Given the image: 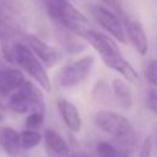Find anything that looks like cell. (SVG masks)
I'll return each mask as SVG.
<instances>
[{
  "label": "cell",
  "instance_id": "obj_1",
  "mask_svg": "<svg viewBox=\"0 0 157 157\" xmlns=\"http://www.w3.org/2000/svg\"><path fill=\"white\" fill-rule=\"evenodd\" d=\"M94 124L102 131L113 136L123 150H131L135 146V134L130 121L121 114L112 110H101L96 113Z\"/></svg>",
  "mask_w": 157,
  "mask_h": 157
},
{
  "label": "cell",
  "instance_id": "obj_2",
  "mask_svg": "<svg viewBox=\"0 0 157 157\" xmlns=\"http://www.w3.org/2000/svg\"><path fill=\"white\" fill-rule=\"evenodd\" d=\"M43 4L49 17L64 28L80 36L87 29V17L69 0H43Z\"/></svg>",
  "mask_w": 157,
  "mask_h": 157
},
{
  "label": "cell",
  "instance_id": "obj_3",
  "mask_svg": "<svg viewBox=\"0 0 157 157\" xmlns=\"http://www.w3.org/2000/svg\"><path fill=\"white\" fill-rule=\"evenodd\" d=\"M15 63H17L31 77H33L39 86L49 92L50 80L43 66V63L36 56V54L23 43H17L15 48Z\"/></svg>",
  "mask_w": 157,
  "mask_h": 157
},
{
  "label": "cell",
  "instance_id": "obj_4",
  "mask_svg": "<svg viewBox=\"0 0 157 157\" xmlns=\"http://www.w3.org/2000/svg\"><path fill=\"white\" fill-rule=\"evenodd\" d=\"M94 65V56L87 54L72 63L64 65L58 72V83L61 87L70 88L83 82L92 71Z\"/></svg>",
  "mask_w": 157,
  "mask_h": 157
},
{
  "label": "cell",
  "instance_id": "obj_5",
  "mask_svg": "<svg viewBox=\"0 0 157 157\" xmlns=\"http://www.w3.org/2000/svg\"><path fill=\"white\" fill-rule=\"evenodd\" d=\"M90 12L92 17L96 20V22L104 28L109 34H112L115 39H118L121 43L126 42V34L123 27V23L120 22L117 13L110 11L109 9H105L103 6L93 5L90 9Z\"/></svg>",
  "mask_w": 157,
  "mask_h": 157
},
{
  "label": "cell",
  "instance_id": "obj_6",
  "mask_svg": "<svg viewBox=\"0 0 157 157\" xmlns=\"http://www.w3.org/2000/svg\"><path fill=\"white\" fill-rule=\"evenodd\" d=\"M25 42H26V45L36 54V56L47 67L55 66L63 59V54L58 48L49 45L48 43H45L44 40H42L36 36H31V34L26 36Z\"/></svg>",
  "mask_w": 157,
  "mask_h": 157
},
{
  "label": "cell",
  "instance_id": "obj_7",
  "mask_svg": "<svg viewBox=\"0 0 157 157\" xmlns=\"http://www.w3.org/2000/svg\"><path fill=\"white\" fill-rule=\"evenodd\" d=\"M81 36L99 53L102 59L121 54L117 43L107 34H103V33H99L96 31H91V29H86Z\"/></svg>",
  "mask_w": 157,
  "mask_h": 157
},
{
  "label": "cell",
  "instance_id": "obj_8",
  "mask_svg": "<svg viewBox=\"0 0 157 157\" xmlns=\"http://www.w3.org/2000/svg\"><path fill=\"white\" fill-rule=\"evenodd\" d=\"M124 26L130 43L139 52V54L145 55L148 50V39L144 26L137 20H132L129 17H124Z\"/></svg>",
  "mask_w": 157,
  "mask_h": 157
},
{
  "label": "cell",
  "instance_id": "obj_9",
  "mask_svg": "<svg viewBox=\"0 0 157 157\" xmlns=\"http://www.w3.org/2000/svg\"><path fill=\"white\" fill-rule=\"evenodd\" d=\"M102 60L108 67H110L112 70L120 74L129 82H131V83H137L139 82V75H137L136 70L132 67V65L121 54H118V55H114V56H110V58H105V59H102Z\"/></svg>",
  "mask_w": 157,
  "mask_h": 157
},
{
  "label": "cell",
  "instance_id": "obj_10",
  "mask_svg": "<svg viewBox=\"0 0 157 157\" xmlns=\"http://www.w3.org/2000/svg\"><path fill=\"white\" fill-rule=\"evenodd\" d=\"M58 109H59V113H60L65 125L72 132L80 131L82 121H81L80 112L75 107V104L67 99H60V101H58Z\"/></svg>",
  "mask_w": 157,
  "mask_h": 157
},
{
  "label": "cell",
  "instance_id": "obj_11",
  "mask_svg": "<svg viewBox=\"0 0 157 157\" xmlns=\"http://www.w3.org/2000/svg\"><path fill=\"white\" fill-rule=\"evenodd\" d=\"M23 74L17 69H5L0 72V94L6 96L25 82Z\"/></svg>",
  "mask_w": 157,
  "mask_h": 157
},
{
  "label": "cell",
  "instance_id": "obj_12",
  "mask_svg": "<svg viewBox=\"0 0 157 157\" xmlns=\"http://www.w3.org/2000/svg\"><path fill=\"white\" fill-rule=\"evenodd\" d=\"M44 142L48 151L55 157H67L70 155V148L66 141L52 129L44 131Z\"/></svg>",
  "mask_w": 157,
  "mask_h": 157
},
{
  "label": "cell",
  "instance_id": "obj_13",
  "mask_svg": "<svg viewBox=\"0 0 157 157\" xmlns=\"http://www.w3.org/2000/svg\"><path fill=\"white\" fill-rule=\"evenodd\" d=\"M0 146L10 156H17L20 152V139L17 131L9 126L0 128Z\"/></svg>",
  "mask_w": 157,
  "mask_h": 157
},
{
  "label": "cell",
  "instance_id": "obj_14",
  "mask_svg": "<svg viewBox=\"0 0 157 157\" xmlns=\"http://www.w3.org/2000/svg\"><path fill=\"white\" fill-rule=\"evenodd\" d=\"M18 88H21L25 92V94L27 96L29 104H31V110L44 114L45 103H44V97H43V93L40 92V90L29 81H25Z\"/></svg>",
  "mask_w": 157,
  "mask_h": 157
},
{
  "label": "cell",
  "instance_id": "obj_15",
  "mask_svg": "<svg viewBox=\"0 0 157 157\" xmlns=\"http://www.w3.org/2000/svg\"><path fill=\"white\" fill-rule=\"evenodd\" d=\"M22 12L23 6L21 0H0V13L7 23L15 26V22L21 17Z\"/></svg>",
  "mask_w": 157,
  "mask_h": 157
},
{
  "label": "cell",
  "instance_id": "obj_16",
  "mask_svg": "<svg viewBox=\"0 0 157 157\" xmlns=\"http://www.w3.org/2000/svg\"><path fill=\"white\" fill-rule=\"evenodd\" d=\"M112 90L118 105L123 109H129L132 105V96L130 88L121 78H113Z\"/></svg>",
  "mask_w": 157,
  "mask_h": 157
},
{
  "label": "cell",
  "instance_id": "obj_17",
  "mask_svg": "<svg viewBox=\"0 0 157 157\" xmlns=\"http://www.w3.org/2000/svg\"><path fill=\"white\" fill-rule=\"evenodd\" d=\"M7 107L10 110H12L13 113H17V114H23V113H27L28 110H31L29 101L21 88H17V91L10 96Z\"/></svg>",
  "mask_w": 157,
  "mask_h": 157
},
{
  "label": "cell",
  "instance_id": "obj_18",
  "mask_svg": "<svg viewBox=\"0 0 157 157\" xmlns=\"http://www.w3.org/2000/svg\"><path fill=\"white\" fill-rule=\"evenodd\" d=\"M18 139H20V146L23 150H31L36 146L39 145V142L42 141V135L37 131V130H23L22 132L18 134Z\"/></svg>",
  "mask_w": 157,
  "mask_h": 157
},
{
  "label": "cell",
  "instance_id": "obj_19",
  "mask_svg": "<svg viewBox=\"0 0 157 157\" xmlns=\"http://www.w3.org/2000/svg\"><path fill=\"white\" fill-rule=\"evenodd\" d=\"M97 152L101 157H129L125 152L117 150L112 144L101 141L97 144Z\"/></svg>",
  "mask_w": 157,
  "mask_h": 157
},
{
  "label": "cell",
  "instance_id": "obj_20",
  "mask_svg": "<svg viewBox=\"0 0 157 157\" xmlns=\"http://www.w3.org/2000/svg\"><path fill=\"white\" fill-rule=\"evenodd\" d=\"M43 123H44V114L38 112H32L26 119V126L27 129L31 130H38L39 128H42Z\"/></svg>",
  "mask_w": 157,
  "mask_h": 157
},
{
  "label": "cell",
  "instance_id": "obj_21",
  "mask_svg": "<svg viewBox=\"0 0 157 157\" xmlns=\"http://www.w3.org/2000/svg\"><path fill=\"white\" fill-rule=\"evenodd\" d=\"M146 80L155 87H157V59L151 60L145 69Z\"/></svg>",
  "mask_w": 157,
  "mask_h": 157
},
{
  "label": "cell",
  "instance_id": "obj_22",
  "mask_svg": "<svg viewBox=\"0 0 157 157\" xmlns=\"http://www.w3.org/2000/svg\"><path fill=\"white\" fill-rule=\"evenodd\" d=\"M152 147H153V141L151 136H146L140 146L139 155L137 157H152Z\"/></svg>",
  "mask_w": 157,
  "mask_h": 157
},
{
  "label": "cell",
  "instance_id": "obj_23",
  "mask_svg": "<svg viewBox=\"0 0 157 157\" xmlns=\"http://www.w3.org/2000/svg\"><path fill=\"white\" fill-rule=\"evenodd\" d=\"M146 105L152 113L157 114V88H150L147 91Z\"/></svg>",
  "mask_w": 157,
  "mask_h": 157
},
{
  "label": "cell",
  "instance_id": "obj_24",
  "mask_svg": "<svg viewBox=\"0 0 157 157\" xmlns=\"http://www.w3.org/2000/svg\"><path fill=\"white\" fill-rule=\"evenodd\" d=\"M5 118H6V112H5L4 105L0 103V123H1V121H4V120H5Z\"/></svg>",
  "mask_w": 157,
  "mask_h": 157
},
{
  "label": "cell",
  "instance_id": "obj_25",
  "mask_svg": "<svg viewBox=\"0 0 157 157\" xmlns=\"http://www.w3.org/2000/svg\"><path fill=\"white\" fill-rule=\"evenodd\" d=\"M67 157H91V156H90V155H87V153L77 152V153H72V155H69Z\"/></svg>",
  "mask_w": 157,
  "mask_h": 157
},
{
  "label": "cell",
  "instance_id": "obj_26",
  "mask_svg": "<svg viewBox=\"0 0 157 157\" xmlns=\"http://www.w3.org/2000/svg\"><path fill=\"white\" fill-rule=\"evenodd\" d=\"M4 21V18H2V16H1V13H0V23Z\"/></svg>",
  "mask_w": 157,
  "mask_h": 157
},
{
  "label": "cell",
  "instance_id": "obj_27",
  "mask_svg": "<svg viewBox=\"0 0 157 157\" xmlns=\"http://www.w3.org/2000/svg\"><path fill=\"white\" fill-rule=\"evenodd\" d=\"M156 142H157V139H156Z\"/></svg>",
  "mask_w": 157,
  "mask_h": 157
}]
</instances>
